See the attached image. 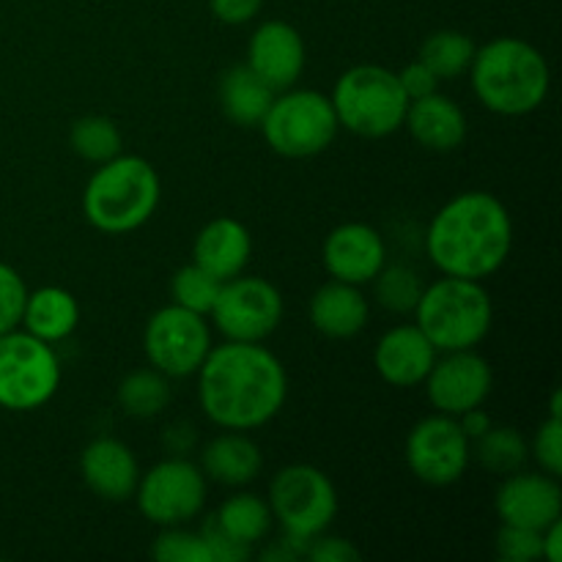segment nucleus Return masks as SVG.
<instances>
[{
  "label": "nucleus",
  "mask_w": 562,
  "mask_h": 562,
  "mask_svg": "<svg viewBox=\"0 0 562 562\" xmlns=\"http://www.w3.org/2000/svg\"><path fill=\"white\" fill-rule=\"evenodd\" d=\"M398 80H401V88H404V93L409 97V102L412 99L428 97V93H434L439 88L437 75H434L423 60H412V64H406L404 69L398 71Z\"/></svg>",
  "instance_id": "nucleus-39"
},
{
  "label": "nucleus",
  "mask_w": 562,
  "mask_h": 562,
  "mask_svg": "<svg viewBox=\"0 0 562 562\" xmlns=\"http://www.w3.org/2000/svg\"><path fill=\"white\" fill-rule=\"evenodd\" d=\"M543 538V558L547 562H560L562 560V519L552 521L547 530L541 532Z\"/></svg>",
  "instance_id": "nucleus-42"
},
{
  "label": "nucleus",
  "mask_w": 562,
  "mask_h": 562,
  "mask_svg": "<svg viewBox=\"0 0 562 562\" xmlns=\"http://www.w3.org/2000/svg\"><path fill=\"white\" fill-rule=\"evenodd\" d=\"M472 91L477 102L497 115L536 113L549 97L552 71L547 58L530 42L499 36L475 49L470 66Z\"/></svg>",
  "instance_id": "nucleus-3"
},
{
  "label": "nucleus",
  "mask_w": 562,
  "mask_h": 562,
  "mask_svg": "<svg viewBox=\"0 0 562 562\" xmlns=\"http://www.w3.org/2000/svg\"><path fill=\"white\" fill-rule=\"evenodd\" d=\"M274 93L278 91L272 86H267L247 64L231 66L220 77V108H223L225 119L231 124L241 126V130H256V126H261Z\"/></svg>",
  "instance_id": "nucleus-25"
},
{
  "label": "nucleus",
  "mask_w": 562,
  "mask_h": 562,
  "mask_svg": "<svg viewBox=\"0 0 562 562\" xmlns=\"http://www.w3.org/2000/svg\"><path fill=\"white\" fill-rule=\"evenodd\" d=\"M209 5H212V14L225 25H245L256 20L263 0H209Z\"/></svg>",
  "instance_id": "nucleus-40"
},
{
  "label": "nucleus",
  "mask_w": 562,
  "mask_h": 562,
  "mask_svg": "<svg viewBox=\"0 0 562 562\" xmlns=\"http://www.w3.org/2000/svg\"><path fill=\"white\" fill-rule=\"evenodd\" d=\"M322 258L333 280L366 285L387 263V245H384V236L373 225L344 223L327 234Z\"/></svg>",
  "instance_id": "nucleus-16"
},
{
  "label": "nucleus",
  "mask_w": 562,
  "mask_h": 562,
  "mask_svg": "<svg viewBox=\"0 0 562 562\" xmlns=\"http://www.w3.org/2000/svg\"><path fill=\"white\" fill-rule=\"evenodd\" d=\"M532 459L541 464V472L558 477L562 475V417L549 415L547 420L538 426L536 437L530 445Z\"/></svg>",
  "instance_id": "nucleus-36"
},
{
  "label": "nucleus",
  "mask_w": 562,
  "mask_h": 562,
  "mask_svg": "<svg viewBox=\"0 0 562 562\" xmlns=\"http://www.w3.org/2000/svg\"><path fill=\"white\" fill-rule=\"evenodd\" d=\"M543 530L503 525L497 532V554L505 562H536L543 558Z\"/></svg>",
  "instance_id": "nucleus-34"
},
{
  "label": "nucleus",
  "mask_w": 562,
  "mask_h": 562,
  "mask_svg": "<svg viewBox=\"0 0 562 562\" xmlns=\"http://www.w3.org/2000/svg\"><path fill=\"white\" fill-rule=\"evenodd\" d=\"M472 442L450 415H428L406 437V464L426 486H453L464 477Z\"/></svg>",
  "instance_id": "nucleus-13"
},
{
  "label": "nucleus",
  "mask_w": 562,
  "mask_h": 562,
  "mask_svg": "<svg viewBox=\"0 0 562 562\" xmlns=\"http://www.w3.org/2000/svg\"><path fill=\"white\" fill-rule=\"evenodd\" d=\"M201 536L206 538V547H209V552H212V562H245V560H250L252 549H245V547H239L236 541H231V538L225 536V532L220 530L217 525H214L212 516H209L206 525L201 527Z\"/></svg>",
  "instance_id": "nucleus-38"
},
{
  "label": "nucleus",
  "mask_w": 562,
  "mask_h": 562,
  "mask_svg": "<svg viewBox=\"0 0 562 562\" xmlns=\"http://www.w3.org/2000/svg\"><path fill=\"white\" fill-rule=\"evenodd\" d=\"M69 146L86 162L102 165L108 159L119 157L121 146H124V135H121L119 124L108 115H82L71 124Z\"/></svg>",
  "instance_id": "nucleus-29"
},
{
  "label": "nucleus",
  "mask_w": 562,
  "mask_h": 562,
  "mask_svg": "<svg viewBox=\"0 0 562 562\" xmlns=\"http://www.w3.org/2000/svg\"><path fill=\"white\" fill-rule=\"evenodd\" d=\"M198 404L223 431H256L283 409L289 373L263 344L225 340L198 368Z\"/></svg>",
  "instance_id": "nucleus-1"
},
{
  "label": "nucleus",
  "mask_w": 562,
  "mask_h": 562,
  "mask_svg": "<svg viewBox=\"0 0 562 562\" xmlns=\"http://www.w3.org/2000/svg\"><path fill=\"white\" fill-rule=\"evenodd\" d=\"M475 456L488 472L505 477L525 467V461L530 459V445L516 428L492 426L483 437L475 439Z\"/></svg>",
  "instance_id": "nucleus-30"
},
{
  "label": "nucleus",
  "mask_w": 562,
  "mask_h": 562,
  "mask_svg": "<svg viewBox=\"0 0 562 562\" xmlns=\"http://www.w3.org/2000/svg\"><path fill=\"white\" fill-rule=\"evenodd\" d=\"M269 508L285 536L307 543L338 516V492L327 472L313 464H289L269 483Z\"/></svg>",
  "instance_id": "nucleus-9"
},
{
  "label": "nucleus",
  "mask_w": 562,
  "mask_h": 562,
  "mask_svg": "<svg viewBox=\"0 0 562 562\" xmlns=\"http://www.w3.org/2000/svg\"><path fill=\"white\" fill-rule=\"evenodd\" d=\"M494 510L503 525L547 530L562 519V488L547 472H510L494 494Z\"/></svg>",
  "instance_id": "nucleus-15"
},
{
  "label": "nucleus",
  "mask_w": 562,
  "mask_h": 562,
  "mask_svg": "<svg viewBox=\"0 0 562 562\" xmlns=\"http://www.w3.org/2000/svg\"><path fill=\"white\" fill-rule=\"evenodd\" d=\"M209 316L225 340L263 344L283 322V294L272 280L241 272L220 285Z\"/></svg>",
  "instance_id": "nucleus-12"
},
{
  "label": "nucleus",
  "mask_w": 562,
  "mask_h": 562,
  "mask_svg": "<svg viewBox=\"0 0 562 562\" xmlns=\"http://www.w3.org/2000/svg\"><path fill=\"white\" fill-rule=\"evenodd\" d=\"M258 130L274 154L285 159H307L333 146L340 124L327 93L313 88H285L274 93Z\"/></svg>",
  "instance_id": "nucleus-7"
},
{
  "label": "nucleus",
  "mask_w": 562,
  "mask_h": 562,
  "mask_svg": "<svg viewBox=\"0 0 562 562\" xmlns=\"http://www.w3.org/2000/svg\"><path fill=\"white\" fill-rule=\"evenodd\" d=\"M162 195L159 173L137 154H119L97 168L82 190V212L97 231L124 236L154 217Z\"/></svg>",
  "instance_id": "nucleus-4"
},
{
  "label": "nucleus",
  "mask_w": 562,
  "mask_h": 562,
  "mask_svg": "<svg viewBox=\"0 0 562 562\" xmlns=\"http://www.w3.org/2000/svg\"><path fill=\"white\" fill-rule=\"evenodd\" d=\"M20 327L44 344H60L80 327V302L60 285L27 291Z\"/></svg>",
  "instance_id": "nucleus-24"
},
{
  "label": "nucleus",
  "mask_w": 562,
  "mask_h": 562,
  "mask_svg": "<svg viewBox=\"0 0 562 562\" xmlns=\"http://www.w3.org/2000/svg\"><path fill=\"white\" fill-rule=\"evenodd\" d=\"M220 280L212 278L206 269H201L198 263H187L170 280V294H173V305L187 307L192 313H201L209 316L217 302L220 294Z\"/></svg>",
  "instance_id": "nucleus-32"
},
{
  "label": "nucleus",
  "mask_w": 562,
  "mask_h": 562,
  "mask_svg": "<svg viewBox=\"0 0 562 562\" xmlns=\"http://www.w3.org/2000/svg\"><path fill=\"white\" fill-rule=\"evenodd\" d=\"M206 481L228 488H241L256 481L263 470V453L247 431H223L206 442L198 464Z\"/></svg>",
  "instance_id": "nucleus-23"
},
{
  "label": "nucleus",
  "mask_w": 562,
  "mask_h": 562,
  "mask_svg": "<svg viewBox=\"0 0 562 562\" xmlns=\"http://www.w3.org/2000/svg\"><path fill=\"white\" fill-rule=\"evenodd\" d=\"M423 387L434 409L459 417L486 404L494 387V371L486 357L477 355L475 349L445 351V357H437L428 371Z\"/></svg>",
  "instance_id": "nucleus-14"
},
{
  "label": "nucleus",
  "mask_w": 562,
  "mask_h": 562,
  "mask_svg": "<svg viewBox=\"0 0 562 562\" xmlns=\"http://www.w3.org/2000/svg\"><path fill=\"white\" fill-rule=\"evenodd\" d=\"M311 324L316 333L333 340H349L366 329L371 307L360 285L329 280L311 296Z\"/></svg>",
  "instance_id": "nucleus-22"
},
{
  "label": "nucleus",
  "mask_w": 562,
  "mask_h": 562,
  "mask_svg": "<svg viewBox=\"0 0 562 562\" xmlns=\"http://www.w3.org/2000/svg\"><path fill=\"white\" fill-rule=\"evenodd\" d=\"M252 256V236L245 223L234 217H217L203 225L192 245V263L206 269L220 283L247 269Z\"/></svg>",
  "instance_id": "nucleus-20"
},
{
  "label": "nucleus",
  "mask_w": 562,
  "mask_h": 562,
  "mask_svg": "<svg viewBox=\"0 0 562 562\" xmlns=\"http://www.w3.org/2000/svg\"><path fill=\"white\" fill-rule=\"evenodd\" d=\"M373 291H376L379 305L387 307L393 313H412L417 300L423 294V280L415 269L404 267V263H384L382 272L371 280Z\"/></svg>",
  "instance_id": "nucleus-31"
},
{
  "label": "nucleus",
  "mask_w": 562,
  "mask_h": 562,
  "mask_svg": "<svg viewBox=\"0 0 562 562\" xmlns=\"http://www.w3.org/2000/svg\"><path fill=\"white\" fill-rule=\"evenodd\" d=\"M475 42L461 31H437L420 44V58L437 80H456L467 75L475 58Z\"/></svg>",
  "instance_id": "nucleus-28"
},
{
  "label": "nucleus",
  "mask_w": 562,
  "mask_h": 562,
  "mask_svg": "<svg viewBox=\"0 0 562 562\" xmlns=\"http://www.w3.org/2000/svg\"><path fill=\"white\" fill-rule=\"evenodd\" d=\"M209 481L198 464L184 456H168L137 481V510L157 527L190 525L206 505Z\"/></svg>",
  "instance_id": "nucleus-10"
},
{
  "label": "nucleus",
  "mask_w": 562,
  "mask_h": 562,
  "mask_svg": "<svg viewBox=\"0 0 562 562\" xmlns=\"http://www.w3.org/2000/svg\"><path fill=\"white\" fill-rule=\"evenodd\" d=\"M437 355L439 351L434 349L431 340L423 335L417 324H398L379 338L376 349H373V366L390 387L409 390L426 382Z\"/></svg>",
  "instance_id": "nucleus-18"
},
{
  "label": "nucleus",
  "mask_w": 562,
  "mask_h": 562,
  "mask_svg": "<svg viewBox=\"0 0 562 562\" xmlns=\"http://www.w3.org/2000/svg\"><path fill=\"white\" fill-rule=\"evenodd\" d=\"M212 519L231 541L245 549H256L258 543L267 541L274 525L269 503L252 492H239L225 499Z\"/></svg>",
  "instance_id": "nucleus-26"
},
{
  "label": "nucleus",
  "mask_w": 562,
  "mask_h": 562,
  "mask_svg": "<svg viewBox=\"0 0 562 562\" xmlns=\"http://www.w3.org/2000/svg\"><path fill=\"white\" fill-rule=\"evenodd\" d=\"M456 420H459L461 431L470 437V442H475L477 437H483V434L494 426L492 415H488V412H483V406H475V409L464 412V415H459Z\"/></svg>",
  "instance_id": "nucleus-41"
},
{
  "label": "nucleus",
  "mask_w": 562,
  "mask_h": 562,
  "mask_svg": "<svg viewBox=\"0 0 562 562\" xmlns=\"http://www.w3.org/2000/svg\"><path fill=\"white\" fill-rule=\"evenodd\" d=\"M27 289L14 267L0 263V335L20 327L22 311H25Z\"/></svg>",
  "instance_id": "nucleus-35"
},
{
  "label": "nucleus",
  "mask_w": 562,
  "mask_h": 562,
  "mask_svg": "<svg viewBox=\"0 0 562 562\" xmlns=\"http://www.w3.org/2000/svg\"><path fill=\"white\" fill-rule=\"evenodd\" d=\"M404 126L415 137L417 146L437 154L456 151L467 140L464 110L439 91L420 99H412L409 108H406Z\"/></svg>",
  "instance_id": "nucleus-21"
},
{
  "label": "nucleus",
  "mask_w": 562,
  "mask_h": 562,
  "mask_svg": "<svg viewBox=\"0 0 562 562\" xmlns=\"http://www.w3.org/2000/svg\"><path fill=\"white\" fill-rule=\"evenodd\" d=\"M514 247V220L486 190L450 198L426 231V252L448 278L486 280L505 267Z\"/></svg>",
  "instance_id": "nucleus-2"
},
{
  "label": "nucleus",
  "mask_w": 562,
  "mask_h": 562,
  "mask_svg": "<svg viewBox=\"0 0 562 562\" xmlns=\"http://www.w3.org/2000/svg\"><path fill=\"white\" fill-rule=\"evenodd\" d=\"M60 387V360L53 344L25 329L0 335V409L36 412Z\"/></svg>",
  "instance_id": "nucleus-8"
},
{
  "label": "nucleus",
  "mask_w": 562,
  "mask_h": 562,
  "mask_svg": "<svg viewBox=\"0 0 562 562\" xmlns=\"http://www.w3.org/2000/svg\"><path fill=\"white\" fill-rule=\"evenodd\" d=\"M151 558L159 562H212V552H209L201 530L195 532L179 525L162 527L157 541L151 543Z\"/></svg>",
  "instance_id": "nucleus-33"
},
{
  "label": "nucleus",
  "mask_w": 562,
  "mask_h": 562,
  "mask_svg": "<svg viewBox=\"0 0 562 562\" xmlns=\"http://www.w3.org/2000/svg\"><path fill=\"white\" fill-rule=\"evenodd\" d=\"M115 401H119L124 415L137 417V420L157 417L170 401L168 376L159 373L157 368H137V371L126 373L121 379L119 390H115Z\"/></svg>",
  "instance_id": "nucleus-27"
},
{
  "label": "nucleus",
  "mask_w": 562,
  "mask_h": 562,
  "mask_svg": "<svg viewBox=\"0 0 562 562\" xmlns=\"http://www.w3.org/2000/svg\"><path fill=\"white\" fill-rule=\"evenodd\" d=\"M209 349H212V327L206 316L173 302L159 307L143 329V351L148 366L168 379L195 376Z\"/></svg>",
  "instance_id": "nucleus-11"
},
{
  "label": "nucleus",
  "mask_w": 562,
  "mask_h": 562,
  "mask_svg": "<svg viewBox=\"0 0 562 562\" xmlns=\"http://www.w3.org/2000/svg\"><path fill=\"white\" fill-rule=\"evenodd\" d=\"M333 102L338 124L351 135L379 140L395 135L404 126L409 97L404 93L398 71L379 64L351 66L338 77L333 88Z\"/></svg>",
  "instance_id": "nucleus-6"
},
{
  "label": "nucleus",
  "mask_w": 562,
  "mask_h": 562,
  "mask_svg": "<svg viewBox=\"0 0 562 562\" xmlns=\"http://www.w3.org/2000/svg\"><path fill=\"white\" fill-rule=\"evenodd\" d=\"M305 42L294 25L283 20H267L247 42L245 64L274 91L294 88L305 71Z\"/></svg>",
  "instance_id": "nucleus-17"
},
{
  "label": "nucleus",
  "mask_w": 562,
  "mask_h": 562,
  "mask_svg": "<svg viewBox=\"0 0 562 562\" xmlns=\"http://www.w3.org/2000/svg\"><path fill=\"white\" fill-rule=\"evenodd\" d=\"M360 549L351 541L338 536H316L307 541L305 547V560L311 562H357L360 560Z\"/></svg>",
  "instance_id": "nucleus-37"
},
{
  "label": "nucleus",
  "mask_w": 562,
  "mask_h": 562,
  "mask_svg": "<svg viewBox=\"0 0 562 562\" xmlns=\"http://www.w3.org/2000/svg\"><path fill=\"white\" fill-rule=\"evenodd\" d=\"M415 324L437 351L477 349L494 324V302L481 280L439 278L415 305Z\"/></svg>",
  "instance_id": "nucleus-5"
},
{
  "label": "nucleus",
  "mask_w": 562,
  "mask_h": 562,
  "mask_svg": "<svg viewBox=\"0 0 562 562\" xmlns=\"http://www.w3.org/2000/svg\"><path fill=\"white\" fill-rule=\"evenodd\" d=\"M80 475L99 499L126 503L135 497L140 464L130 445L115 437H97L80 453Z\"/></svg>",
  "instance_id": "nucleus-19"
}]
</instances>
